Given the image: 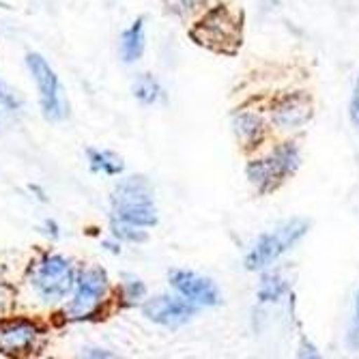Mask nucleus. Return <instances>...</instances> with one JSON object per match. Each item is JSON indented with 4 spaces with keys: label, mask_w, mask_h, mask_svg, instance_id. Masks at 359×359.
I'll return each instance as SVG.
<instances>
[{
    "label": "nucleus",
    "mask_w": 359,
    "mask_h": 359,
    "mask_svg": "<svg viewBox=\"0 0 359 359\" xmlns=\"http://www.w3.org/2000/svg\"><path fill=\"white\" fill-rule=\"evenodd\" d=\"M88 157V166L93 172L97 175H106V177H118L125 170L123 159L112 153V151H104V149H88L86 151Z\"/></svg>",
    "instance_id": "13"
},
{
    "label": "nucleus",
    "mask_w": 359,
    "mask_h": 359,
    "mask_svg": "<svg viewBox=\"0 0 359 359\" xmlns=\"http://www.w3.org/2000/svg\"><path fill=\"white\" fill-rule=\"evenodd\" d=\"M308 228L310 226L306 219H288V222L280 224L278 228H273L271 233H265L254 243L250 254L245 256V267L250 271L269 267L282 254L292 250V245H297L306 237Z\"/></svg>",
    "instance_id": "4"
},
{
    "label": "nucleus",
    "mask_w": 359,
    "mask_h": 359,
    "mask_svg": "<svg viewBox=\"0 0 359 359\" xmlns=\"http://www.w3.org/2000/svg\"><path fill=\"white\" fill-rule=\"evenodd\" d=\"M147 35H144V20H136L121 35V58L125 62H136L144 54Z\"/></svg>",
    "instance_id": "12"
},
{
    "label": "nucleus",
    "mask_w": 359,
    "mask_h": 359,
    "mask_svg": "<svg viewBox=\"0 0 359 359\" xmlns=\"http://www.w3.org/2000/svg\"><path fill=\"white\" fill-rule=\"evenodd\" d=\"M183 5L189 7V9H196L198 5H203V0H183Z\"/></svg>",
    "instance_id": "24"
},
{
    "label": "nucleus",
    "mask_w": 359,
    "mask_h": 359,
    "mask_svg": "<svg viewBox=\"0 0 359 359\" xmlns=\"http://www.w3.org/2000/svg\"><path fill=\"white\" fill-rule=\"evenodd\" d=\"M112 219L134 224L140 228H151L157 224V207L153 187L144 177H127L116 183L112 196Z\"/></svg>",
    "instance_id": "2"
},
{
    "label": "nucleus",
    "mask_w": 359,
    "mask_h": 359,
    "mask_svg": "<svg viewBox=\"0 0 359 359\" xmlns=\"http://www.w3.org/2000/svg\"><path fill=\"white\" fill-rule=\"evenodd\" d=\"M194 37L211 50L231 52L239 43V24L231 13L219 7L207 13L203 22L194 28Z\"/></svg>",
    "instance_id": "8"
},
{
    "label": "nucleus",
    "mask_w": 359,
    "mask_h": 359,
    "mask_svg": "<svg viewBox=\"0 0 359 359\" xmlns=\"http://www.w3.org/2000/svg\"><path fill=\"white\" fill-rule=\"evenodd\" d=\"M82 355H84V357H112V353H108V351H104V348H86Z\"/></svg>",
    "instance_id": "22"
},
{
    "label": "nucleus",
    "mask_w": 359,
    "mask_h": 359,
    "mask_svg": "<svg viewBox=\"0 0 359 359\" xmlns=\"http://www.w3.org/2000/svg\"><path fill=\"white\" fill-rule=\"evenodd\" d=\"M312 106L306 95H288L276 104L271 116L280 129H299L310 121Z\"/></svg>",
    "instance_id": "11"
},
{
    "label": "nucleus",
    "mask_w": 359,
    "mask_h": 359,
    "mask_svg": "<svg viewBox=\"0 0 359 359\" xmlns=\"http://www.w3.org/2000/svg\"><path fill=\"white\" fill-rule=\"evenodd\" d=\"M299 149L295 144H280L267 157L254 159L248 166V179L260 191H267L282 183L288 175H292L299 166Z\"/></svg>",
    "instance_id": "6"
},
{
    "label": "nucleus",
    "mask_w": 359,
    "mask_h": 359,
    "mask_svg": "<svg viewBox=\"0 0 359 359\" xmlns=\"http://www.w3.org/2000/svg\"><path fill=\"white\" fill-rule=\"evenodd\" d=\"M104 248L112 254H118L121 252V245H118V239L116 241H104Z\"/></svg>",
    "instance_id": "23"
},
{
    "label": "nucleus",
    "mask_w": 359,
    "mask_h": 359,
    "mask_svg": "<svg viewBox=\"0 0 359 359\" xmlns=\"http://www.w3.org/2000/svg\"><path fill=\"white\" fill-rule=\"evenodd\" d=\"M147 297V286L140 278L125 273L123 282H121V299L125 306H136Z\"/></svg>",
    "instance_id": "16"
},
{
    "label": "nucleus",
    "mask_w": 359,
    "mask_h": 359,
    "mask_svg": "<svg viewBox=\"0 0 359 359\" xmlns=\"http://www.w3.org/2000/svg\"><path fill=\"white\" fill-rule=\"evenodd\" d=\"M78 278V267L72 258L46 252L30 263L26 271V282L41 304L62 306L72 295Z\"/></svg>",
    "instance_id": "1"
},
{
    "label": "nucleus",
    "mask_w": 359,
    "mask_h": 359,
    "mask_svg": "<svg viewBox=\"0 0 359 359\" xmlns=\"http://www.w3.org/2000/svg\"><path fill=\"white\" fill-rule=\"evenodd\" d=\"M235 132L250 147V144H254L263 138L265 123H263V118H260V114H256V112H239L235 116Z\"/></svg>",
    "instance_id": "14"
},
{
    "label": "nucleus",
    "mask_w": 359,
    "mask_h": 359,
    "mask_svg": "<svg viewBox=\"0 0 359 359\" xmlns=\"http://www.w3.org/2000/svg\"><path fill=\"white\" fill-rule=\"evenodd\" d=\"M357 314H359V295H357Z\"/></svg>",
    "instance_id": "25"
},
{
    "label": "nucleus",
    "mask_w": 359,
    "mask_h": 359,
    "mask_svg": "<svg viewBox=\"0 0 359 359\" xmlns=\"http://www.w3.org/2000/svg\"><path fill=\"white\" fill-rule=\"evenodd\" d=\"M110 228H112V237L118 239V241L140 243V241L147 239V228H140V226H134V224H125V222L112 219Z\"/></svg>",
    "instance_id": "18"
},
{
    "label": "nucleus",
    "mask_w": 359,
    "mask_h": 359,
    "mask_svg": "<svg viewBox=\"0 0 359 359\" xmlns=\"http://www.w3.org/2000/svg\"><path fill=\"white\" fill-rule=\"evenodd\" d=\"M41 233L48 235L50 239H58L60 237V228H58V224L54 219H46L43 226H41Z\"/></svg>",
    "instance_id": "21"
},
{
    "label": "nucleus",
    "mask_w": 359,
    "mask_h": 359,
    "mask_svg": "<svg viewBox=\"0 0 359 359\" xmlns=\"http://www.w3.org/2000/svg\"><path fill=\"white\" fill-rule=\"evenodd\" d=\"M26 67L30 72V78L37 84L39 106H41L43 116L48 121H62L69 114V104H67L65 88H62L56 72L50 67V62L37 52L26 54Z\"/></svg>",
    "instance_id": "5"
},
{
    "label": "nucleus",
    "mask_w": 359,
    "mask_h": 359,
    "mask_svg": "<svg viewBox=\"0 0 359 359\" xmlns=\"http://www.w3.org/2000/svg\"><path fill=\"white\" fill-rule=\"evenodd\" d=\"M170 286L196 308H211L222 302L215 282L196 271H187V269L170 271Z\"/></svg>",
    "instance_id": "9"
},
{
    "label": "nucleus",
    "mask_w": 359,
    "mask_h": 359,
    "mask_svg": "<svg viewBox=\"0 0 359 359\" xmlns=\"http://www.w3.org/2000/svg\"><path fill=\"white\" fill-rule=\"evenodd\" d=\"M142 312L149 320L164 327H181L196 314V306L181 295H157L142 304Z\"/></svg>",
    "instance_id": "10"
},
{
    "label": "nucleus",
    "mask_w": 359,
    "mask_h": 359,
    "mask_svg": "<svg viewBox=\"0 0 359 359\" xmlns=\"http://www.w3.org/2000/svg\"><path fill=\"white\" fill-rule=\"evenodd\" d=\"M134 97L144 106H153V104H157L161 100V97H164V90H161L159 82L153 76L142 74L134 82Z\"/></svg>",
    "instance_id": "15"
},
{
    "label": "nucleus",
    "mask_w": 359,
    "mask_h": 359,
    "mask_svg": "<svg viewBox=\"0 0 359 359\" xmlns=\"http://www.w3.org/2000/svg\"><path fill=\"white\" fill-rule=\"evenodd\" d=\"M286 280L278 273H269L263 278L260 282V288H258V299L263 304H271V302H278L284 292H286Z\"/></svg>",
    "instance_id": "17"
},
{
    "label": "nucleus",
    "mask_w": 359,
    "mask_h": 359,
    "mask_svg": "<svg viewBox=\"0 0 359 359\" xmlns=\"http://www.w3.org/2000/svg\"><path fill=\"white\" fill-rule=\"evenodd\" d=\"M108 295H110V280L102 267L78 269L72 295L62 304V316L74 323L88 320L100 314Z\"/></svg>",
    "instance_id": "3"
},
{
    "label": "nucleus",
    "mask_w": 359,
    "mask_h": 359,
    "mask_svg": "<svg viewBox=\"0 0 359 359\" xmlns=\"http://www.w3.org/2000/svg\"><path fill=\"white\" fill-rule=\"evenodd\" d=\"M46 330L37 320L26 316L0 318V355L24 357L41 346Z\"/></svg>",
    "instance_id": "7"
},
{
    "label": "nucleus",
    "mask_w": 359,
    "mask_h": 359,
    "mask_svg": "<svg viewBox=\"0 0 359 359\" xmlns=\"http://www.w3.org/2000/svg\"><path fill=\"white\" fill-rule=\"evenodd\" d=\"M351 121H353V125L359 129V78H357V82H355L353 97H351Z\"/></svg>",
    "instance_id": "20"
},
{
    "label": "nucleus",
    "mask_w": 359,
    "mask_h": 359,
    "mask_svg": "<svg viewBox=\"0 0 359 359\" xmlns=\"http://www.w3.org/2000/svg\"><path fill=\"white\" fill-rule=\"evenodd\" d=\"M0 106L7 108V110H11V112L20 110V102H18L15 93H13L11 88H7L3 82H0Z\"/></svg>",
    "instance_id": "19"
}]
</instances>
